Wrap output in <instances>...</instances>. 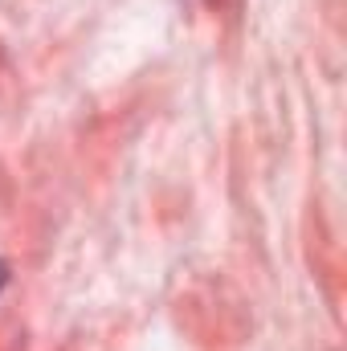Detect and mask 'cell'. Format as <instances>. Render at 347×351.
<instances>
[{"label": "cell", "instance_id": "obj_1", "mask_svg": "<svg viewBox=\"0 0 347 351\" xmlns=\"http://www.w3.org/2000/svg\"><path fill=\"white\" fill-rule=\"evenodd\" d=\"M4 282H8V265L0 262V290H4Z\"/></svg>", "mask_w": 347, "mask_h": 351}]
</instances>
